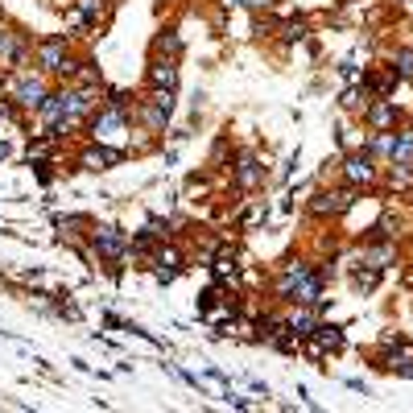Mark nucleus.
<instances>
[{
  "label": "nucleus",
  "mask_w": 413,
  "mask_h": 413,
  "mask_svg": "<svg viewBox=\"0 0 413 413\" xmlns=\"http://www.w3.org/2000/svg\"><path fill=\"white\" fill-rule=\"evenodd\" d=\"M91 137L103 149H120L128 141V103H124V96H112V103L99 108V116H91Z\"/></svg>",
  "instance_id": "f257e3e1"
},
{
  "label": "nucleus",
  "mask_w": 413,
  "mask_h": 413,
  "mask_svg": "<svg viewBox=\"0 0 413 413\" xmlns=\"http://www.w3.org/2000/svg\"><path fill=\"white\" fill-rule=\"evenodd\" d=\"M33 58H38V74H62V79H71L74 67H79L67 38H46V42H38V46H33Z\"/></svg>",
  "instance_id": "f03ea898"
},
{
  "label": "nucleus",
  "mask_w": 413,
  "mask_h": 413,
  "mask_svg": "<svg viewBox=\"0 0 413 413\" xmlns=\"http://www.w3.org/2000/svg\"><path fill=\"white\" fill-rule=\"evenodd\" d=\"M91 244H96L99 256L112 261V265L128 256V236H124L120 227H112V223H108V227H96V232H91Z\"/></svg>",
  "instance_id": "7ed1b4c3"
},
{
  "label": "nucleus",
  "mask_w": 413,
  "mask_h": 413,
  "mask_svg": "<svg viewBox=\"0 0 413 413\" xmlns=\"http://www.w3.org/2000/svg\"><path fill=\"white\" fill-rule=\"evenodd\" d=\"M46 96H50L46 74H21V79L13 83V103H21V108H42Z\"/></svg>",
  "instance_id": "20e7f679"
},
{
  "label": "nucleus",
  "mask_w": 413,
  "mask_h": 413,
  "mask_svg": "<svg viewBox=\"0 0 413 413\" xmlns=\"http://www.w3.org/2000/svg\"><path fill=\"white\" fill-rule=\"evenodd\" d=\"M178 87V62L153 58L149 62V91H174Z\"/></svg>",
  "instance_id": "39448f33"
},
{
  "label": "nucleus",
  "mask_w": 413,
  "mask_h": 413,
  "mask_svg": "<svg viewBox=\"0 0 413 413\" xmlns=\"http://www.w3.org/2000/svg\"><path fill=\"white\" fill-rule=\"evenodd\" d=\"M79 162L87 166V170H112V166H120L124 162V149H103V145H91L79 153Z\"/></svg>",
  "instance_id": "423d86ee"
},
{
  "label": "nucleus",
  "mask_w": 413,
  "mask_h": 413,
  "mask_svg": "<svg viewBox=\"0 0 413 413\" xmlns=\"http://www.w3.org/2000/svg\"><path fill=\"white\" fill-rule=\"evenodd\" d=\"M261 182H265V170H261V162H256L252 153H244L240 166H236V186H240V191H256Z\"/></svg>",
  "instance_id": "0eeeda50"
},
{
  "label": "nucleus",
  "mask_w": 413,
  "mask_h": 413,
  "mask_svg": "<svg viewBox=\"0 0 413 413\" xmlns=\"http://www.w3.org/2000/svg\"><path fill=\"white\" fill-rule=\"evenodd\" d=\"M162 54H166V62H178V54H182V38L174 29H162L153 38V58H162Z\"/></svg>",
  "instance_id": "6e6552de"
},
{
  "label": "nucleus",
  "mask_w": 413,
  "mask_h": 413,
  "mask_svg": "<svg viewBox=\"0 0 413 413\" xmlns=\"http://www.w3.org/2000/svg\"><path fill=\"white\" fill-rule=\"evenodd\" d=\"M351 203H356V195H351V191H335V195H318L315 211H318V215H327V211H331V215H339V211H347Z\"/></svg>",
  "instance_id": "1a4fd4ad"
},
{
  "label": "nucleus",
  "mask_w": 413,
  "mask_h": 413,
  "mask_svg": "<svg viewBox=\"0 0 413 413\" xmlns=\"http://www.w3.org/2000/svg\"><path fill=\"white\" fill-rule=\"evenodd\" d=\"M79 21L83 25H99L103 17H108V0H79Z\"/></svg>",
  "instance_id": "9d476101"
},
{
  "label": "nucleus",
  "mask_w": 413,
  "mask_h": 413,
  "mask_svg": "<svg viewBox=\"0 0 413 413\" xmlns=\"http://www.w3.org/2000/svg\"><path fill=\"white\" fill-rule=\"evenodd\" d=\"M392 120H397V103H392V99H380V103H372V108H368V124L389 128Z\"/></svg>",
  "instance_id": "9b49d317"
},
{
  "label": "nucleus",
  "mask_w": 413,
  "mask_h": 413,
  "mask_svg": "<svg viewBox=\"0 0 413 413\" xmlns=\"http://www.w3.org/2000/svg\"><path fill=\"white\" fill-rule=\"evenodd\" d=\"M347 182H372V157L368 153L347 157Z\"/></svg>",
  "instance_id": "f8f14e48"
},
{
  "label": "nucleus",
  "mask_w": 413,
  "mask_h": 413,
  "mask_svg": "<svg viewBox=\"0 0 413 413\" xmlns=\"http://www.w3.org/2000/svg\"><path fill=\"white\" fill-rule=\"evenodd\" d=\"M397 166H405V162H413V128H405L397 141H392V153H389Z\"/></svg>",
  "instance_id": "ddd939ff"
},
{
  "label": "nucleus",
  "mask_w": 413,
  "mask_h": 413,
  "mask_svg": "<svg viewBox=\"0 0 413 413\" xmlns=\"http://www.w3.org/2000/svg\"><path fill=\"white\" fill-rule=\"evenodd\" d=\"M392 62H397V67H392V74H405V79H413V50H401Z\"/></svg>",
  "instance_id": "4468645a"
},
{
  "label": "nucleus",
  "mask_w": 413,
  "mask_h": 413,
  "mask_svg": "<svg viewBox=\"0 0 413 413\" xmlns=\"http://www.w3.org/2000/svg\"><path fill=\"white\" fill-rule=\"evenodd\" d=\"M356 285L360 290H376V268H360L356 273Z\"/></svg>",
  "instance_id": "2eb2a0df"
},
{
  "label": "nucleus",
  "mask_w": 413,
  "mask_h": 413,
  "mask_svg": "<svg viewBox=\"0 0 413 413\" xmlns=\"http://www.w3.org/2000/svg\"><path fill=\"white\" fill-rule=\"evenodd\" d=\"M223 4H240V9H268L273 0H223Z\"/></svg>",
  "instance_id": "dca6fc26"
},
{
  "label": "nucleus",
  "mask_w": 413,
  "mask_h": 413,
  "mask_svg": "<svg viewBox=\"0 0 413 413\" xmlns=\"http://www.w3.org/2000/svg\"><path fill=\"white\" fill-rule=\"evenodd\" d=\"M285 38H306V21H293V25H285Z\"/></svg>",
  "instance_id": "f3484780"
},
{
  "label": "nucleus",
  "mask_w": 413,
  "mask_h": 413,
  "mask_svg": "<svg viewBox=\"0 0 413 413\" xmlns=\"http://www.w3.org/2000/svg\"><path fill=\"white\" fill-rule=\"evenodd\" d=\"M17 112H13V99H0V120H13Z\"/></svg>",
  "instance_id": "a211bd4d"
}]
</instances>
